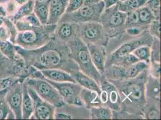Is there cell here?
<instances>
[{"instance_id":"cell-1","label":"cell","mask_w":161,"mask_h":120,"mask_svg":"<svg viewBox=\"0 0 161 120\" xmlns=\"http://www.w3.org/2000/svg\"><path fill=\"white\" fill-rule=\"evenodd\" d=\"M16 52L24 59L27 67L39 70L58 68L70 74L80 70L71 57L67 43L54 35L43 46L34 49H25L15 45Z\"/></svg>"},{"instance_id":"cell-2","label":"cell","mask_w":161,"mask_h":120,"mask_svg":"<svg viewBox=\"0 0 161 120\" xmlns=\"http://www.w3.org/2000/svg\"><path fill=\"white\" fill-rule=\"evenodd\" d=\"M148 69L134 78L121 80H109L119 91L120 111L132 115L134 119H144L143 109L146 103V83Z\"/></svg>"},{"instance_id":"cell-3","label":"cell","mask_w":161,"mask_h":120,"mask_svg":"<svg viewBox=\"0 0 161 120\" xmlns=\"http://www.w3.org/2000/svg\"><path fill=\"white\" fill-rule=\"evenodd\" d=\"M57 25H42L33 29L18 31L14 45L25 49L43 46L53 37Z\"/></svg>"},{"instance_id":"cell-4","label":"cell","mask_w":161,"mask_h":120,"mask_svg":"<svg viewBox=\"0 0 161 120\" xmlns=\"http://www.w3.org/2000/svg\"><path fill=\"white\" fill-rule=\"evenodd\" d=\"M67 45L70 49L71 57L78 66L80 70L99 84L102 76L94 67L86 44L76 35L67 42Z\"/></svg>"},{"instance_id":"cell-5","label":"cell","mask_w":161,"mask_h":120,"mask_svg":"<svg viewBox=\"0 0 161 120\" xmlns=\"http://www.w3.org/2000/svg\"><path fill=\"white\" fill-rule=\"evenodd\" d=\"M127 14L121 12L117 6L105 8L101 14V22L108 40H120L125 35V24Z\"/></svg>"},{"instance_id":"cell-6","label":"cell","mask_w":161,"mask_h":120,"mask_svg":"<svg viewBox=\"0 0 161 120\" xmlns=\"http://www.w3.org/2000/svg\"><path fill=\"white\" fill-rule=\"evenodd\" d=\"M105 9V3L101 0H86L84 4L75 12L70 14H64L59 22H100L101 14Z\"/></svg>"},{"instance_id":"cell-7","label":"cell","mask_w":161,"mask_h":120,"mask_svg":"<svg viewBox=\"0 0 161 120\" xmlns=\"http://www.w3.org/2000/svg\"><path fill=\"white\" fill-rule=\"evenodd\" d=\"M76 36L85 44H99L107 47L109 41L101 22L74 23Z\"/></svg>"},{"instance_id":"cell-8","label":"cell","mask_w":161,"mask_h":120,"mask_svg":"<svg viewBox=\"0 0 161 120\" xmlns=\"http://www.w3.org/2000/svg\"><path fill=\"white\" fill-rule=\"evenodd\" d=\"M24 82L34 90L42 99L54 105L56 108H60L66 105L58 91L45 79L42 74L39 78L28 77L25 79Z\"/></svg>"},{"instance_id":"cell-9","label":"cell","mask_w":161,"mask_h":120,"mask_svg":"<svg viewBox=\"0 0 161 120\" xmlns=\"http://www.w3.org/2000/svg\"><path fill=\"white\" fill-rule=\"evenodd\" d=\"M153 40V37L148 33L147 30L137 37H132L125 41L113 51L107 53L105 67L114 64L116 61L128 54L132 53L138 46L144 45L151 46Z\"/></svg>"},{"instance_id":"cell-10","label":"cell","mask_w":161,"mask_h":120,"mask_svg":"<svg viewBox=\"0 0 161 120\" xmlns=\"http://www.w3.org/2000/svg\"><path fill=\"white\" fill-rule=\"evenodd\" d=\"M148 64L143 61H138L129 66L123 67L111 65L105 67L103 76L108 80H121L134 78L141 72L147 70Z\"/></svg>"},{"instance_id":"cell-11","label":"cell","mask_w":161,"mask_h":120,"mask_svg":"<svg viewBox=\"0 0 161 120\" xmlns=\"http://www.w3.org/2000/svg\"><path fill=\"white\" fill-rule=\"evenodd\" d=\"M45 79L56 88L66 105L77 107L84 106L80 99V92L82 88L78 84L72 82H57L48 80L47 78Z\"/></svg>"},{"instance_id":"cell-12","label":"cell","mask_w":161,"mask_h":120,"mask_svg":"<svg viewBox=\"0 0 161 120\" xmlns=\"http://www.w3.org/2000/svg\"><path fill=\"white\" fill-rule=\"evenodd\" d=\"M99 86V96L102 105L107 106L113 111H120V97L116 87L103 76L101 78Z\"/></svg>"},{"instance_id":"cell-13","label":"cell","mask_w":161,"mask_h":120,"mask_svg":"<svg viewBox=\"0 0 161 120\" xmlns=\"http://www.w3.org/2000/svg\"><path fill=\"white\" fill-rule=\"evenodd\" d=\"M28 90L33 100L34 113L31 119L54 120L56 107L42 99L31 88L28 86Z\"/></svg>"},{"instance_id":"cell-14","label":"cell","mask_w":161,"mask_h":120,"mask_svg":"<svg viewBox=\"0 0 161 120\" xmlns=\"http://www.w3.org/2000/svg\"><path fill=\"white\" fill-rule=\"evenodd\" d=\"M22 84L17 81L7 90L6 99L10 109L14 113L16 119H22Z\"/></svg>"},{"instance_id":"cell-15","label":"cell","mask_w":161,"mask_h":120,"mask_svg":"<svg viewBox=\"0 0 161 120\" xmlns=\"http://www.w3.org/2000/svg\"><path fill=\"white\" fill-rule=\"evenodd\" d=\"M86 45L94 67L99 73L103 76L107 58L106 47L99 44H87Z\"/></svg>"},{"instance_id":"cell-16","label":"cell","mask_w":161,"mask_h":120,"mask_svg":"<svg viewBox=\"0 0 161 120\" xmlns=\"http://www.w3.org/2000/svg\"><path fill=\"white\" fill-rule=\"evenodd\" d=\"M68 0H49V17L47 24L57 25L64 14Z\"/></svg>"},{"instance_id":"cell-17","label":"cell","mask_w":161,"mask_h":120,"mask_svg":"<svg viewBox=\"0 0 161 120\" xmlns=\"http://www.w3.org/2000/svg\"><path fill=\"white\" fill-rule=\"evenodd\" d=\"M70 74L73 77L75 82L78 84L82 88L95 91L100 94L101 88L99 84L93 78L80 70H74Z\"/></svg>"},{"instance_id":"cell-18","label":"cell","mask_w":161,"mask_h":120,"mask_svg":"<svg viewBox=\"0 0 161 120\" xmlns=\"http://www.w3.org/2000/svg\"><path fill=\"white\" fill-rule=\"evenodd\" d=\"M54 35L57 39L67 43L76 35L74 23L69 22L58 23Z\"/></svg>"},{"instance_id":"cell-19","label":"cell","mask_w":161,"mask_h":120,"mask_svg":"<svg viewBox=\"0 0 161 120\" xmlns=\"http://www.w3.org/2000/svg\"><path fill=\"white\" fill-rule=\"evenodd\" d=\"M34 113L33 100L30 95L28 85L24 82L22 84V117L24 120L31 119Z\"/></svg>"},{"instance_id":"cell-20","label":"cell","mask_w":161,"mask_h":120,"mask_svg":"<svg viewBox=\"0 0 161 120\" xmlns=\"http://www.w3.org/2000/svg\"><path fill=\"white\" fill-rule=\"evenodd\" d=\"M43 76L48 80H52L57 82H75L73 77L71 74L67 72L58 69H45L40 70Z\"/></svg>"},{"instance_id":"cell-21","label":"cell","mask_w":161,"mask_h":120,"mask_svg":"<svg viewBox=\"0 0 161 120\" xmlns=\"http://www.w3.org/2000/svg\"><path fill=\"white\" fill-rule=\"evenodd\" d=\"M161 94L160 79L155 78L148 74L146 83V99L159 100Z\"/></svg>"},{"instance_id":"cell-22","label":"cell","mask_w":161,"mask_h":120,"mask_svg":"<svg viewBox=\"0 0 161 120\" xmlns=\"http://www.w3.org/2000/svg\"><path fill=\"white\" fill-rule=\"evenodd\" d=\"M80 99L84 106L90 109L92 107L102 105L99 94L97 92L86 88H82L80 92Z\"/></svg>"},{"instance_id":"cell-23","label":"cell","mask_w":161,"mask_h":120,"mask_svg":"<svg viewBox=\"0 0 161 120\" xmlns=\"http://www.w3.org/2000/svg\"><path fill=\"white\" fill-rule=\"evenodd\" d=\"M144 119L160 120L161 109L159 100L146 99V103L142 111Z\"/></svg>"},{"instance_id":"cell-24","label":"cell","mask_w":161,"mask_h":120,"mask_svg":"<svg viewBox=\"0 0 161 120\" xmlns=\"http://www.w3.org/2000/svg\"><path fill=\"white\" fill-rule=\"evenodd\" d=\"M33 13L42 25H47L49 17V0H35Z\"/></svg>"},{"instance_id":"cell-25","label":"cell","mask_w":161,"mask_h":120,"mask_svg":"<svg viewBox=\"0 0 161 120\" xmlns=\"http://www.w3.org/2000/svg\"><path fill=\"white\" fill-rule=\"evenodd\" d=\"M14 23L18 31L33 29L42 25L40 21L33 12Z\"/></svg>"},{"instance_id":"cell-26","label":"cell","mask_w":161,"mask_h":120,"mask_svg":"<svg viewBox=\"0 0 161 120\" xmlns=\"http://www.w3.org/2000/svg\"><path fill=\"white\" fill-rule=\"evenodd\" d=\"M90 117L92 120H111L112 110L104 105L92 107L90 109Z\"/></svg>"},{"instance_id":"cell-27","label":"cell","mask_w":161,"mask_h":120,"mask_svg":"<svg viewBox=\"0 0 161 120\" xmlns=\"http://www.w3.org/2000/svg\"><path fill=\"white\" fill-rule=\"evenodd\" d=\"M147 1V0H123L120 1L117 6L120 11L127 14L145 6Z\"/></svg>"},{"instance_id":"cell-28","label":"cell","mask_w":161,"mask_h":120,"mask_svg":"<svg viewBox=\"0 0 161 120\" xmlns=\"http://www.w3.org/2000/svg\"><path fill=\"white\" fill-rule=\"evenodd\" d=\"M35 0H29L26 3L19 6L14 16L10 18L14 22L19 20L33 12Z\"/></svg>"},{"instance_id":"cell-29","label":"cell","mask_w":161,"mask_h":120,"mask_svg":"<svg viewBox=\"0 0 161 120\" xmlns=\"http://www.w3.org/2000/svg\"><path fill=\"white\" fill-rule=\"evenodd\" d=\"M0 51L9 60H14L19 56L16 52L15 45L9 40L0 41Z\"/></svg>"},{"instance_id":"cell-30","label":"cell","mask_w":161,"mask_h":120,"mask_svg":"<svg viewBox=\"0 0 161 120\" xmlns=\"http://www.w3.org/2000/svg\"><path fill=\"white\" fill-rule=\"evenodd\" d=\"M140 23L141 25L148 26L155 19L154 15L146 6H144L137 10Z\"/></svg>"},{"instance_id":"cell-31","label":"cell","mask_w":161,"mask_h":120,"mask_svg":"<svg viewBox=\"0 0 161 120\" xmlns=\"http://www.w3.org/2000/svg\"><path fill=\"white\" fill-rule=\"evenodd\" d=\"M135 56L140 61H143L147 64L150 62L151 56V49L150 46L148 45H141L136 47L132 52Z\"/></svg>"},{"instance_id":"cell-32","label":"cell","mask_w":161,"mask_h":120,"mask_svg":"<svg viewBox=\"0 0 161 120\" xmlns=\"http://www.w3.org/2000/svg\"><path fill=\"white\" fill-rule=\"evenodd\" d=\"M8 87L0 91V120L6 119L10 109L7 104L6 95Z\"/></svg>"},{"instance_id":"cell-33","label":"cell","mask_w":161,"mask_h":120,"mask_svg":"<svg viewBox=\"0 0 161 120\" xmlns=\"http://www.w3.org/2000/svg\"><path fill=\"white\" fill-rule=\"evenodd\" d=\"M161 39H158L156 37H153V42L150 46L151 49V56L150 61L161 62Z\"/></svg>"},{"instance_id":"cell-34","label":"cell","mask_w":161,"mask_h":120,"mask_svg":"<svg viewBox=\"0 0 161 120\" xmlns=\"http://www.w3.org/2000/svg\"><path fill=\"white\" fill-rule=\"evenodd\" d=\"M3 24L7 27L9 34V41L14 44L15 39L18 33V31L15 25V24L13 22V20L8 17L4 18Z\"/></svg>"},{"instance_id":"cell-35","label":"cell","mask_w":161,"mask_h":120,"mask_svg":"<svg viewBox=\"0 0 161 120\" xmlns=\"http://www.w3.org/2000/svg\"><path fill=\"white\" fill-rule=\"evenodd\" d=\"M138 61H140L132 53H130L119 58L117 61H116V62L113 65L126 67L134 64Z\"/></svg>"},{"instance_id":"cell-36","label":"cell","mask_w":161,"mask_h":120,"mask_svg":"<svg viewBox=\"0 0 161 120\" xmlns=\"http://www.w3.org/2000/svg\"><path fill=\"white\" fill-rule=\"evenodd\" d=\"M153 14L155 19H161V0H147L146 5Z\"/></svg>"},{"instance_id":"cell-37","label":"cell","mask_w":161,"mask_h":120,"mask_svg":"<svg viewBox=\"0 0 161 120\" xmlns=\"http://www.w3.org/2000/svg\"><path fill=\"white\" fill-rule=\"evenodd\" d=\"M136 26H141L140 23L137 10L127 13V16L125 20V28H126L128 27H136Z\"/></svg>"},{"instance_id":"cell-38","label":"cell","mask_w":161,"mask_h":120,"mask_svg":"<svg viewBox=\"0 0 161 120\" xmlns=\"http://www.w3.org/2000/svg\"><path fill=\"white\" fill-rule=\"evenodd\" d=\"M148 31L153 37L161 39V20H153L148 25Z\"/></svg>"},{"instance_id":"cell-39","label":"cell","mask_w":161,"mask_h":120,"mask_svg":"<svg viewBox=\"0 0 161 120\" xmlns=\"http://www.w3.org/2000/svg\"><path fill=\"white\" fill-rule=\"evenodd\" d=\"M148 26H136V27H128L125 28V33L129 37H135L140 35L144 31L147 30Z\"/></svg>"},{"instance_id":"cell-40","label":"cell","mask_w":161,"mask_h":120,"mask_svg":"<svg viewBox=\"0 0 161 120\" xmlns=\"http://www.w3.org/2000/svg\"><path fill=\"white\" fill-rule=\"evenodd\" d=\"M148 72L155 78L161 79V62L150 61L148 65Z\"/></svg>"},{"instance_id":"cell-41","label":"cell","mask_w":161,"mask_h":120,"mask_svg":"<svg viewBox=\"0 0 161 120\" xmlns=\"http://www.w3.org/2000/svg\"><path fill=\"white\" fill-rule=\"evenodd\" d=\"M86 0H68L65 14H70L79 9L85 3Z\"/></svg>"},{"instance_id":"cell-42","label":"cell","mask_w":161,"mask_h":120,"mask_svg":"<svg viewBox=\"0 0 161 120\" xmlns=\"http://www.w3.org/2000/svg\"><path fill=\"white\" fill-rule=\"evenodd\" d=\"M4 7L7 13V17L11 18L14 16V14H15L19 6L13 0H8L6 4L4 5Z\"/></svg>"},{"instance_id":"cell-43","label":"cell","mask_w":161,"mask_h":120,"mask_svg":"<svg viewBox=\"0 0 161 120\" xmlns=\"http://www.w3.org/2000/svg\"><path fill=\"white\" fill-rule=\"evenodd\" d=\"M9 40V34L7 27L3 23L0 25V41Z\"/></svg>"},{"instance_id":"cell-44","label":"cell","mask_w":161,"mask_h":120,"mask_svg":"<svg viewBox=\"0 0 161 120\" xmlns=\"http://www.w3.org/2000/svg\"><path fill=\"white\" fill-rule=\"evenodd\" d=\"M76 118L75 117H74L71 115H69L67 113L64 112H56L55 113V116H54V119H74Z\"/></svg>"},{"instance_id":"cell-45","label":"cell","mask_w":161,"mask_h":120,"mask_svg":"<svg viewBox=\"0 0 161 120\" xmlns=\"http://www.w3.org/2000/svg\"><path fill=\"white\" fill-rule=\"evenodd\" d=\"M121 0H103L105 3V8L116 5Z\"/></svg>"},{"instance_id":"cell-46","label":"cell","mask_w":161,"mask_h":120,"mask_svg":"<svg viewBox=\"0 0 161 120\" xmlns=\"http://www.w3.org/2000/svg\"><path fill=\"white\" fill-rule=\"evenodd\" d=\"M6 17H7V13L6 11L4 5L0 4V18L4 19Z\"/></svg>"},{"instance_id":"cell-47","label":"cell","mask_w":161,"mask_h":120,"mask_svg":"<svg viewBox=\"0 0 161 120\" xmlns=\"http://www.w3.org/2000/svg\"><path fill=\"white\" fill-rule=\"evenodd\" d=\"M13 1L18 6H20L21 5L26 3L29 0H13Z\"/></svg>"},{"instance_id":"cell-48","label":"cell","mask_w":161,"mask_h":120,"mask_svg":"<svg viewBox=\"0 0 161 120\" xmlns=\"http://www.w3.org/2000/svg\"><path fill=\"white\" fill-rule=\"evenodd\" d=\"M8 60L7 58H6L3 55V53L1 52V51H0V63L3 61V60Z\"/></svg>"},{"instance_id":"cell-49","label":"cell","mask_w":161,"mask_h":120,"mask_svg":"<svg viewBox=\"0 0 161 120\" xmlns=\"http://www.w3.org/2000/svg\"><path fill=\"white\" fill-rule=\"evenodd\" d=\"M8 0H0V4L5 5Z\"/></svg>"},{"instance_id":"cell-50","label":"cell","mask_w":161,"mask_h":120,"mask_svg":"<svg viewBox=\"0 0 161 120\" xmlns=\"http://www.w3.org/2000/svg\"><path fill=\"white\" fill-rule=\"evenodd\" d=\"M3 19H4L0 18V25L3 23Z\"/></svg>"},{"instance_id":"cell-51","label":"cell","mask_w":161,"mask_h":120,"mask_svg":"<svg viewBox=\"0 0 161 120\" xmlns=\"http://www.w3.org/2000/svg\"><path fill=\"white\" fill-rule=\"evenodd\" d=\"M36 1H42V0H36Z\"/></svg>"},{"instance_id":"cell-52","label":"cell","mask_w":161,"mask_h":120,"mask_svg":"<svg viewBox=\"0 0 161 120\" xmlns=\"http://www.w3.org/2000/svg\"><path fill=\"white\" fill-rule=\"evenodd\" d=\"M121 1H123V0H121Z\"/></svg>"}]
</instances>
